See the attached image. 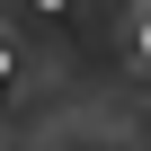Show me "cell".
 Instances as JSON below:
<instances>
[{"label": "cell", "instance_id": "6da1fadb", "mask_svg": "<svg viewBox=\"0 0 151 151\" xmlns=\"http://www.w3.org/2000/svg\"><path fill=\"white\" fill-rule=\"evenodd\" d=\"M36 9H62V0H36Z\"/></svg>", "mask_w": 151, "mask_h": 151}]
</instances>
